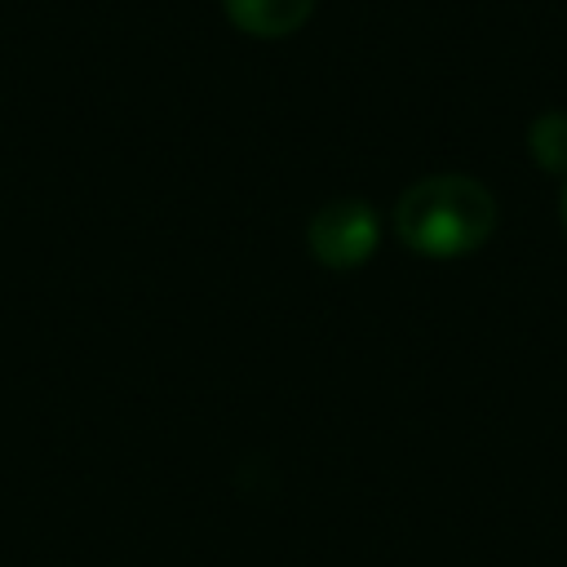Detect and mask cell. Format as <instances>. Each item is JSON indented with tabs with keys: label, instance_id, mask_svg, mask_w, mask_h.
<instances>
[{
	"label": "cell",
	"instance_id": "4",
	"mask_svg": "<svg viewBox=\"0 0 567 567\" xmlns=\"http://www.w3.org/2000/svg\"><path fill=\"white\" fill-rule=\"evenodd\" d=\"M527 151H532L536 168L567 177V111H545V115H536L532 128H527Z\"/></svg>",
	"mask_w": 567,
	"mask_h": 567
},
{
	"label": "cell",
	"instance_id": "3",
	"mask_svg": "<svg viewBox=\"0 0 567 567\" xmlns=\"http://www.w3.org/2000/svg\"><path fill=\"white\" fill-rule=\"evenodd\" d=\"M226 18L257 40H284L292 31H301L315 13V0H221Z\"/></svg>",
	"mask_w": 567,
	"mask_h": 567
},
{
	"label": "cell",
	"instance_id": "2",
	"mask_svg": "<svg viewBox=\"0 0 567 567\" xmlns=\"http://www.w3.org/2000/svg\"><path fill=\"white\" fill-rule=\"evenodd\" d=\"M381 239V221L372 213V204L346 195V199H328L310 226H306V248L319 266L328 270H359Z\"/></svg>",
	"mask_w": 567,
	"mask_h": 567
},
{
	"label": "cell",
	"instance_id": "1",
	"mask_svg": "<svg viewBox=\"0 0 567 567\" xmlns=\"http://www.w3.org/2000/svg\"><path fill=\"white\" fill-rule=\"evenodd\" d=\"M496 230V199L465 173H434L412 182L394 204V235L434 261L483 248Z\"/></svg>",
	"mask_w": 567,
	"mask_h": 567
},
{
	"label": "cell",
	"instance_id": "5",
	"mask_svg": "<svg viewBox=\"0 0 567 567\" xmlns=\"http://www.w3.org/2000/svg\"><path fill=\"white\" fill-rule=\"evenodd\" d=\"M563 226H567V182H563Z\"/></svg>",
	"mask_w": 567,
	"mask_h": 567
}]
</instances>
